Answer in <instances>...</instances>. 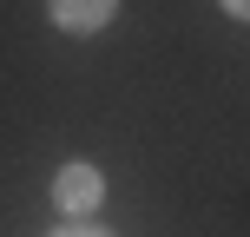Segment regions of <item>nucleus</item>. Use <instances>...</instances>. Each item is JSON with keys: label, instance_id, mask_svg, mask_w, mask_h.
Returning a JSON list of instances; mask_svg holds the SVG:
<instances>
[{"label": "nucleus", "instance_id": "nucleus-1", "mask_svg": "<svg viewBox=\"0 0 250 237\" xmlns=\"http://www.w3.org/2000/svg\"><path fill=\"white\" fill-rule=\"evenodd\" d=\"M53 204H60L66 217H92V211L105 204V178H99V165H86V158L60 165V172H53Z\"/></svg>", "mask_w": 250, "mask_h": 237}, {"label": "nucleus", "instance_id": "nucleus-2", "mask_svg": "<svg viewBox=\"0 0 250 237\" xmlns=\"http://www.w3.org/2000/svg\"><path fill=\"white\" fill-rule=\"evenodd\" d=\"M112 13H119V0H46V20L60 26V33H73V40L99 33Z\"/></svg>", "mask_w": 250, "mask_h": 237}, {"label": "nucleus", "instance_id": "nucleus-3", "mask_svg": "<svg viewBox=\"0 0 250 237\" xmlns=\"http://www.w3.org/2000/svg\"><path fill=\"white\" fill-rule=\"evenodd\" d=\"M53 237H105V231H92V224H79V217H73V224H60Z\"/></svg>", "mask_w": 250, "mask_h": 237}, {"label": "nucleus", "instance_id": "nucleus-4", "mask_svg": "<svg viewBox=\"0 0 250 237\" xmlns=\"http://www.w3.org/2000/svg\"><path fill=\"white\" fill-rule=\"evenodd\" d=\"M217 7H224L230 20H244V26H250V0H217Z\"/></svg>", "mask_w": 250, "mask_h": 237}]
</instances>
